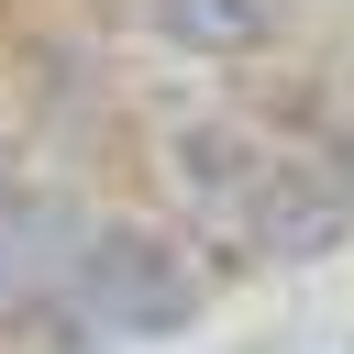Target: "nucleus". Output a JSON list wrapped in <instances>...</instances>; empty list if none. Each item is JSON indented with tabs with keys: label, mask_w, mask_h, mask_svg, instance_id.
I'll return each instance as SVG.
<instances>
[{
	"label": "nucleus",
	"mask_w": 354,
	"mask_h": 354,
	"mask_svg": "<svg viewBox=\"0 0 354 354\" xmlns=\"http://www.w3.org/2000/svg\"><path fill=\"white\" fill-rule=\"evenodd\" d=\"M77 310L111 332V343H177L199 310H210V254L188 232H155V221H122L100 210L88 254H77Z\"/></svg>",
	"instance_id": "1"
},
{
	"label": "nucleus",
	"mask_w": 354,
	"mask_h": 354,
	"mask_svg": "<svg viewBox=\"0 0 354 354\" xmlns=\"http://www.w3.org/2000/svg\"><path fill=\"white\" fill-rule=\"evenodd\" d=\"M155 177L177 188L188 232H243L277 177V133L232 100H177V111H155Z\"/></svg>",
	"instance_id": "2"
},
{
	"label": "nucleus",
	"mask_w": 354,
	"mask_h": 354,
	"mask_svg": "<svg viewBox=\"0 0 354 354\" xmlns=\"http://www.w3.org/2000/svg\"><path fill=\"white\" fill-rule=\"evenodd\" d=\"M243 243H254V266H321V254H343L354 243V144L343 133L277 144V177H266Z\"/></svg>",
	"instance_id": "3"
},
{
	"label": "nucleus",
	"mask_w": 354,
	"mask_h": 354,
	"mask_svg": "<svg viewBox=\"0 0 354 354\" xmlns=\"http://www.w3.org/2000/svg\"><path fill=\"white\" fill-rule=\"evenodd\" d=\"M88 232H100L88 188H55V177H0V332H11L44 288H66V277H77Z\"/></svg>",
	"instance_id": "4"
},
{
	"label": "nucleus",
	"mask_w": 354,
	"mask_h": 354,
	"mask_svg": "<svg viewBox=\"0 0 354 354\" xmlns=\"http://www.w3.org/2000/svg\"><path fill=\"white\" fill-rule=\"evenodd\" d=\"M122 11H133L144 44H166V55H188V66H254V55H277L288 22H299V0H122Z\"/></svg>",
	"instance_id": "5"
},
{
	"label": "nucleus",
	"mask_w": 354,
	"mask_h": 354,
	"mask_svg": "<svg viewBox=\"0 0 354 354\" xmlns=\"http://www.w3.org/2000/svg\"><path fill=\"white\" fill-rule=\"evenodd\" d=\"M332 133L354 144V66H343V88H332Z\"/></svg>",
	"instance_id": "6"
}]
</instances>
